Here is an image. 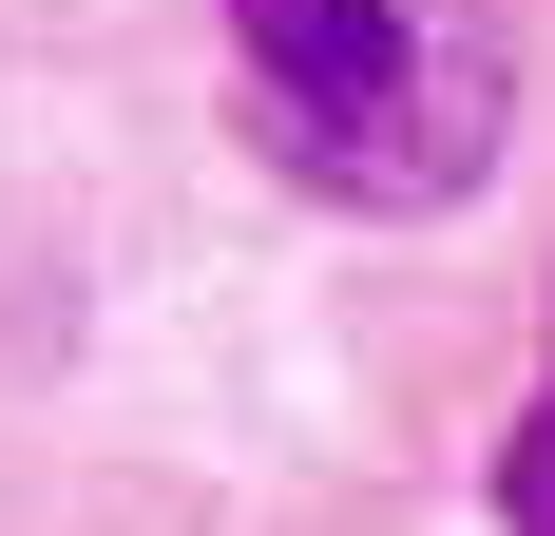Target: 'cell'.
Instances as JSON below:
<instances>
[{
    "label": "cell",
    "instance_id": "6da1fadb",
    "mask_svg": "<svg viewBox=\"0 0 555 536\" xmlns=\"http://www.w3.org/2000/svg\"><path fill=\"white\" fill-rule=\"evenodd\" d=\"M211 58H230V135L307 212H364V230L460 212L517 135L499 0H211Z\"/></svg>",
    "mask_w": 555,
    "mask_h": 536
},
{
    "label": "cell",
    "instance_id": "7a4b0ae2",
    "mask_svg": "<svg viewBox=\"0 0 555 536\" xmlns=\"http://www.w3.org/2000/svg\"><path fill=\"white\" fill-rule=\"evenodd\" d=\"M499 518H517V536H555V365H537V403L499 422Z\"/></svg>",
    "mask_w": 555,
    "mask_h": 536
}]
</instances>
